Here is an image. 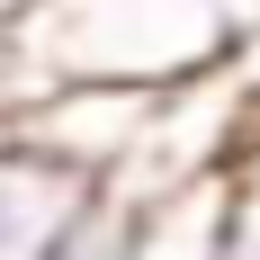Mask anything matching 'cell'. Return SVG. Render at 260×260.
<instances>
[{
	"instance_id": "obj_1",
	"label": "cell",
	"mask_w": 260,
	"mask_h": 260,
	"mask_svg": "<svg viewBox=\"0 0 260 260\" xmlns=\"http://www.w3.org/2000/svg\"><path fill=\"white\" fill-rule=\"evenodd\" d=\"M234 54L224 0H36L27 63L36 72H117V81H188Z\"/></svg>"
},
{
	"instance_id": "obj_2",
	"label": "cell",
	"mask_w": 260,
	"mask_h": 260,
	"mask_svg": "<svg viewBox=\"0 0 260 260\" xmlns=\"http://www.w3.org/2000/svg\"><path fill=\"white\" fill-rule=\"evenodd\" d=\"M161 90H171V81L45 72V90L18 108V135H36L45 153L81 161V171H99V180H117V171L135 161V144L153 135V117H161Z\"/></svg>"
},
{
	"instance_id": "obj_3",
	"label": "cell",
	"mask_w": 260,
	"mask_h": 260,
	"mask_svg": "<svg viewBox=\"0 0 260 260\" xmlns=\"http://www.w3.org/2000/svg\"><path fill=\"white\" fill-rule=\"evenodd\" d=\"M90 188H99V171H81L9 126L0 135V260H45V242L90 207Z\"/></svg>"
},
{
	"instance_id": "obj_4",
	"label": "cell",
	"mask_w": 260,
	"mask_h": 260,
	"mask_svg": "<svg viewBox=\"0 0 260 260\" xmlns=\"http://www.w3.org/2000/svg\"><path fill=\"white\" fill-rule=\"evenodd\" d=\"M144 251V198H126L117 180L90 188V207L45 242V260H135Z\"/></svg>"
},
{
	"instance_id": "obj_5",
	"label": "cell",
	"mask_w": 260,
	"mask_h": 260,
	"mask_svg": "<svg viewBox=\"0 0 260 260\" xmlns=\"http://www.w3.org/2000/svg\"><path fill=\"white\" fill-rule=\"evenodd\" d=\"M36 90H45V72L27 63V9H0V99L27 108Z\"/></svg>"
},
{
	"instance_id": "obj_6",
	"label": "cell",
	"mask_w": 260,
	"mask_h": 260,
	"mask_svg": "<svg viewBox=\"0 0 260 260\" xmlns=\"http://www.w3.org/2000/svg\"><path fill=\"white\" fill-rule=\"evenodd\" d=\"M9 126H18V99H0V135H9Z\"/></svg>"
},
{
	"instance_id": "obj_7",
	"label": "cell",
	"mask_w": 260,
	"mask_h": 260,
	"mask_svg": "<svg viewBox=\"0 0 260 260\" xmlns=\"http://www.w3.org/2000/svg\"><path fill=\"white\" fill-rule=\"evenodd\" d=\"M0 9H36V0H0Z\"/></svg>"
}]
</instances>
